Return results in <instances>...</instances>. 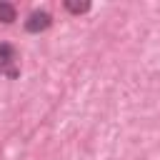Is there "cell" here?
Instances as JSON below:
<instances>
[{
	"label": "cell",
	"instance_id": "1",
	"mask_svg": "<svg viewBox=\"0 0 160 160\" xmlns=\"http://www.w3.org/2000/svg\"><path fill=\"white\" fill-rule=\"evenodd\" d=\"M50 25H52V15H50L48 10H35V12H30L28 20H25V32L38 35V32H45Z\"/></svg>",
	"mask_w": 160,
	"mask_h": 160
},
{
	"label": "cell",
	"instance_id": "2",
	"mask_svg": "<svg viewBox=\"0 0 160 160\" xmlns=\"http://www.w3.org/2000/svg\"><path fill=\"white\" fill-rule=\"evenodd\" d=\"M62 8H65L68 12H72V15H85V12L92 8V2H90V0H80V2H78V0H65Z\"/></svg>",
	"mask_w": 160,
	"mask_h": 160
},
{
	"label": "cell",
	"instance_id": "3",
	"mask_svg": "<svg viewBox=\"0 0 160 160\" xmlns=\"http://www.w3.org/2000/svg\"><path fill=\"white\" fill-rule=\"evenodd\" d=\"M15 18H18L15 5H12V2H2V0H0V22L10 25V22H15Z\"/></svg>",
	"mask_w": 160,
	"mask_h": 160
},
{
	"label": "cell",
	"instance_id": "4",
	"mask_svg": "<svg viewBox=\"0 0 160 160\" xmlns=\"http://www.w3.org/2000/svg\"><path fill=\"white\" fill-rule=\"evenodd\" d=\"M0 75L10 78V80H18L20 78V68L12 62V60H0Z\"/></svg>",
	"mask_w": 160,
	"mask_h": 160
},
{
	"label": "cell",
	"instance_id": "5",
	"mask_svg": "<svg viewBox=\"0 0 160 160\" xmlns=\"http://www.w3.org/2000/svg\"><path fill=\"white\" fill-rule=\"evenodd\" d=\"M0 60H12L18 62V48L10 42H0Z\"/></svg>",
	"mask_w": 160,
	"mask_h": 160
}]
</instances>
